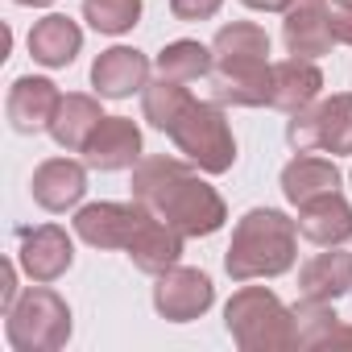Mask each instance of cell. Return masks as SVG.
I'll list each match as a JSON object with an SVG mask.
<instances>
[{"label": "cell", "mask_w": 352, "mask_h": 352, "mask_svg": "<svg viewBox=\"0 0 352 352\" xmlns=\"http://www.w3.org/2000/svg\"><path fill=\"white\" fill-rule=\"evenodd\" d=\"M187 108H191V96H187V87H179L174 79H162V83L145 87V116L157 129H166V133L174 129V120H179Z\"/></svg>", "instance_id": "cell-24"}, {"label": "cell", "mask_w": 352, "mask_h": 352, "mask_svg": "<svg viewBox=\"0 0 352 352\" xmlns=\"http://www.w3.org/2000/svg\"><path fill=\"white\" fill-rule=\"evenodd\" d=\"M83 191H87V174H83V166L71 162V157H50V162H42L38 174H34V199H38L46 212H67V208H75V204L83 199Z\"/></svg>", "instance_id": "cell-12"}, {"label": "cell", "mask_w": 352, "mask_h": 352, "mask_svg": "<svg viewBox=\"0 0 352 352\" xmlns=\"http://www.w3.org/2000/svg\"><path fill=\"white\" fill-rule=\"evenodd\" d=\"M179 253H183V236H179V228L174 224H166L162 216H145V224L137 228V236H133V245H129V257L145 270V274H166L174 261H179Z\"/></svg>", "instance_id": "cell-15"}, {"label": "cell", "mask_w": 352, "mask_h": 352, "mask_svg": "<svg viewBox=\"0 0 352 352\" xmlns=\"http://www.w3.org/2000/svg\"><path fill=\"white\" fill-rule=\"evenodd\" d=\"M170 137L179 141V149H183L187 157H195V162H199L204 170H212V174L228 170L232 157H236L228 120L220 116L216 104H195V100H191V108H187L179 120H174Z\"/></svg>", "instance_id": "cell-6"}, {"label": "cell", "mask_w": 352, "mask_h": 352, "mask_svg": "<svg viewBox=\"0 0 352 352\" xmlns=\"http://www.w3.org/2000/svg\"><path fill=\"white\" fill-rule=\"evenodd\" d=\"M149 208H129V204H91L75 216V232L87 241V245H100V249H129L137 228L145 224Z\"/></svg>", "instance_id": "cell-8"}, {"label": "cell", "mask_w": 352, "mask_h": 352, "mask_svg": "<svg viewBox=\"0 0 352 352\" xmlns=\"http://www.w3.org/2000/svg\"><path fill=\"white\" fill-rule=\"evenodd\" d=\"M327 0H290L286 5V46L294 58H319L331 50Z\"/></svg>", "instance_id": "cell-9"}, {"label": "cell", "mask_w": 352, "mask_h": 352, "mask_svg": "<svg viewBox=\"0 0 352 352\" xmlns=\"http://www.w3.org/2000/svg\"><path fill=\"white\" fill-rule=\"evenodd\" d=\"M212 302V282L199 270H170L157 282V311L174 323H187Z\"/></svg>", "instance_id": "cell-11"}, {"label": "cell", "mask_w": 352, "mask_h": 352, "mask_svg": "<svg viewBox=\"0 0 352 352\" xmlns=\"http://www.w3.org/2000/svg\"><path fill=\"white\" fill-rule=\"evenodd\" d=\"M63 96L54 91L50 79H17L13 91H9V120L17 133H38V129H50L54 112H58Z\"/></svg>", "instance_id": "cell-13"}, {"label": "cell", "mask_w": 352, "mask_h": 352, "mask_svg": "<svg viewBox=\"0 0 352 352\" xmlns=\"http://www.w3.org/2000/svg\"><path fill=\"white\" fill-rule=\"evenodd\" d=\"M71 257H75L71 236H67L58 224L21 232V270H25L34 282H54V278L71 265Z\"/></svg>", "instance_id": "cell-10"}, {"label": "cell", "mask_w": 352, "mask_h": 352, "mask_svg": "<svg viewBox=\"0 0 352 352\" xmlns=\"http://www.w3.org/2000/svg\"><path fill=\"white\" fill-rule=\"evenodd\" d=\"M290 319L294 315H286L282 302L261 286H249L228 302V331L245 348H278L298 340V331H290Z\"/></svg>", "instance_id": "cell-5"}, {"label": "cell", "mask_w": 352, "mask_h": 352, "mask_svg": "<svg viewBox=\"0 0 352 352\" xmlns=\"http://www.w3.org/2000/svg\"><path fill=\"white\" fill-rule=\"evenodd\" d=\"M5 315H9V323H5L9 327V344L17 352H50V348H58L71 336V311L46 286L25 290Z\"/></svg>", "instance_id": "cell-4"}, {"label": "cell", "mask_w": 352, "mask_h": 352, "mask_svg": "<svg viewBox=\"0 0 352 352\" xmlns=\"http://www.w3.org/2000/svg\"><path fill=\"white\" fill-rule=\"evenodd\" d=\"M212 63H216L212 50H204L199 42H174V46H166V50L157 54L162 79H174V83H191V79L208 75Z\"/></svg>", "instance_id": "cell-23"}, {"label": "cell", "mask_w": 352, "mask_h": 352, "mask_svg": "<svg viewBox=\"0 0 352 352\" xmlns=\"http://www.w3.org/2000/svg\"><path fill=\"white\" fill-rule=\"evenodd\" d=\"M145 75H149L145 54H137V50H129V46L104 50V54L96 58V67H91L96 91H100V96H112V100L133 96L137 87H145Z\"/></svg>", "instance_id": "cell-16"}, {"label": "cell", "mask_w": 352, "mask_h": 352, "mask_svg": "<svg viewBox=\"0 0 352 352\" xmlns=\"http://www.w3.org/2000/svg\"><path fill=\"white\" fill-rule=\"evenodd\" d=\"M286 133L302 153L307 149L352 153V96H331L315 112H294Z\"/></svg>", "instance_id": "cell-7"}, {"label": "cell", "mask_w": 352, "mask_h": 352, "mask_svg": "<svg viewBox=\"0 0 352 352\" xmlns=\"http://www.w3.org/2000/svg\"><path fill=\"white\" fill-rule=\"evenodd\" d=\"M170 9L183 21H204V17H212L220 9V0H170Z\"/></svg>", "instance_id": "cell-27"}, {"label": "cell", "mask_w": 352, "mask_h": 352, "mask_svg": "<svg viewBox=\"0 0 352 352\" xmlns=\"http://www.w3.org/2000/svg\"><path fill=\"white\" fill-rule=\"evenodd\" d=\"M79 46H83L79 25L71 17H58V13L46 17V21H38L34 34H30V54L38 63H46V67H67L79 54Z\"/></svg>", "instance_id": "cell-19"}, {"label": "cell", "mask_w": 352, "mask_h": 352, "mask_svg": "<svg viewBox=\"0 0 352 352\" xmlns=\"http://www.w3.org/2000/svg\"><path fill=\"white\" fill-rule=\"evenodd\" d=\"M245 5H253V9H286L290 0H245Z\"/></svg>", "instance_id": "cell-28"}, {"label": "cell", "mask_w": 352, "mask_h": 352, "mask_svg": "<svg viewBox=\"0 0 352 352\" xmlns=\"http://www.w3.org/2000/svg\"><path fill=\"white\" fill-rule=\"evenodd\" d=\"M83 13L100 34H124L141 17V0H83Z\"/></svg>", "instance_id": "cell-25"}, {"label": "cell", "mask_w": 352, "mask_h": 352, "mask_svg": "<svg viewBox=\"0 0 352 352\" xmlns=\"http://www.w3.org/2000/svg\"><path fill=\"white\" fill-rule=\"evenodd\" d=\"M323 87V75L307 63V58H290L274 67V83H270V104L286 108V112H302Z\"/></svg>", "instance_id": "cell-18"}, {"label": "cell", "mask_w": 352, "mask_h": 352, "mask_svg": "<svg viewBox=\"0 0 352 352\" xmlns=\"http://www.w3.org/2000/svg\"><path fill=\"white\" fill-rule=\"evenodd\" d=\"M352 286V257L348 253H319L307 270H302V294L307 302H327L336 294H344Z\"/></svg>", "instance_id": "cell-22"}, {"label": "cell", "mask_w": 352, "mask_h": 352, "mask_svg": "<svg viewBox=\"0 0 352 352\" xmlns=\"http://www.w3.org/2000/svg\"><path fill=\"white\" fill-rule=\"evenodd\" d=\"M336 187H340L336 166L323 162V157H311V153L294 157V162L282 170V191H286L290 204H307V199L327 195V191H336Z\"/></svg>", "instance_id": "cell-20"}, {"label": "cell", "mask_w": 352, "mask_h": 352, "mask_svg": "<svg viewBox=\"0 0 352 352\" xmlns=\"http://www.w3.org/2000/svg\"><path fill=\"white\" fill-rule=\"evenodd\" d=\"M294 261V224L282 212L257 208L236 224L232 249H228V274L232 278H261L282 274Z\"/></svg>", "instance_id": "cell-3"}, {"label": "cell", "mask_w": 352, "mask_h": 352, "mask_svg": "<svg viewBox=\"0 0 352 352\" xmlns=\"http://www.w3.org/2000/svg\"><path fill=\"white\" fill-rule=\"evenodd\" d=\"M17 5H30V9H42V5H50V0H17Z\"/></svg>", "instance_id": "cell-29"}, {"label": "cell", "mask_w": 352, "mask_h": 352, "mask_svg": "<svg viewBox=\"0 0 352 352\" xmlns=\"http://www.w3.org/2000/svg\"><path fill=\"white\" fill-rule=\"evenodd\" d=\"M100 120L104 116H100L96 100H87V96H63V104H58V112L50 120V133L67 149H87V141L100 129Z\"/></svg>", "instance_id": "cell-21"}, {"label": "cell", "mask_w": 352, "mask_h": 352, "mask_svg": "<svg viewBox=\"0 0 352 352\" xmlns=\"http://www.w3.org/2000/svg\"><path fill=\"white\" fill-rule=\"evenodd\" d=\"M133 195L137 204H145L153 216H162L187 236H208L224 224L220 195L174 157H149L133 174Z\"/></svg>", "instance_id": "cell-1"}, {"label": "cell", "mask_w": 352, "mask_h": 352, "mask_svg": "<svg viewBox=\"0 0 352 352\" xmlns=\"http://www.w3.org/2000/svg\"><path fill=\"white\" fill-rule=\"evenodd\" d=\"M327 30H331L336 42L352 46V0H336V5H327Z\"/></svg>", "instance_id": "cell-26"}, {"label": "cell", "mask_w": 352, "mask_h": 352, "mask_svg": "<svg viewBox=\"0 0 352 352\" xmlns=\"http://www.w3.org/2000/svg\"><path fill=\"white\" fill-rule=\"evenodd\" d=\"M298 208H302L298 232H302L307 241H315V245H340V241L352 236V208H348L336 191L315 195V199H307V204H298Z\"/></svg>", "instance_id": "cell-17"}, {"label": "cell", "mask_w": 352, "mask_h": 352, "mask_svg": "<svg viewBox=\"0 0 352 352\" xmlns=\"http://www.w3.org/2000/svg\"><path fill=\"white\" fill-rule=\"evenodd\" d=\"M216 75L212 91L220 104H270L274 67L265 63L270 38L257 25H228L216 34Z\"/></svg>", "instance_id": "cell-2"}, {"label": "cell", "mask_w": 352, "mask_h": 352, "mask_svg": "<svg viewBox=\"0 0 352 352\" xmlns=\"http://www.w3.org/2000/svg\"><path fill=\"white\" fill-rule=\"evenodd\" d=\"M83 153H87V162H91L96 170H120V166H133L137 153H141V133H137V124L124 120V116H104L100 129L91 133V141H87Z\"/></svg>", "instance_id": "cell-14"}]
</instances>
